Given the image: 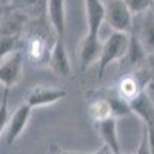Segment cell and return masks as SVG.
Listing matches in <instances>:
<instances>
[{
  "label": "cell",
  "instance_id": "obj_1",
  "mask_svg": "<svg viewBox=\"0 0 154 154\" xmlns=\"http://www.w3.org/2000/svg\"><path fill=\"white\" fill-rule=\"evenodd\" d=\"M128 43H130V34L126 32H117L112 31V34L102 43V53L99 57V77L102 79L105 74V71L112 65V63L122 62L126 49H128Z\"/></svg>",
  "mask_w": 154,
  "mask_h": 154
},
{
  "label": "cell",
  "instance_id": "obj_2",
  "mask_svg": "<svg viewBox=\"0 0 154 154\" xmlns=\"http://www.w3.org/2000/svg\"><path fill=\"white\" fill-rule=\"evenodd\" d=\"M105 22L112 31L131 34L134 26V14L123 0H108L105 3Z\"/></svg>",
  "mask_w": 154,
  "mask_h": 154
},
{
  "label": "cell",
  "instance_id": "obj_3",
  "mask_svg": "<svg viewBox=\"0 0 154 154\" xmlns=\"http://www.w3.org/2000/svg\"><path fill=\"white\" fill-rule=\"evenodd\" d=\"M23 66L25 56L22 49H17L0 60V85L3 86V89H11L17 86L23 75Z\"/></svg>",
  "mask_w": 154,
  "mask_h": 154
},
{
  "label": "cell",
  "instance_id": "obj_4",
  "mask_svg": "<svg viewBox=\"0 0 154 154\" xmlns=\"http://www.w3.org/2000/svg\"><path fill=\"white\" fill-rule=\"evenodd\" d=\"M31 114H32V108L26 103V102H23V103L19 105L16 108V111L9 116L8 125L5 128V139H6L8 145H12L20 139V136L23 134V131L26 130V126L29 123Z\"/></svg>",
  "mask_w": 154,
  "mask_h": 154
},
{
  "label": "cell",
  "instance_id": "obj_5",
  "mask_svg": "<svg viewBox=\"0 0 154 154\" xmlns=\"http://www.w3.org/2000/svg\"><path fill=\"white\" fill-rule=\"evenodd\" d=\"M48 68L57 77H62V79H68V77L72 75V65L69 60L66 45H65V38L56 37V40L53 43V49H51Z\"/></svg>",
  "mask_w": 154,
  "mask_h": 154
},
{
  "label": "cell",
  "instance_id": "obj_6",
  "mask_svg": "<svg viewBox=\"0 0 154 154\" xmlns=\"http://www.w3.org/2000/svg\"><path fill=\"white\" fill-rule=\"evenodd\" d=\"M63 97H66V91L62 88L48 86V85H35L26 94V100L25 102L34 109V108L54 105L57 102H60Z\"/></svg>",
  "mask_w": 154,
  "mask_h": 154
},
{
  "label": "cell",
  "instance_id": "obj_7",
  "mask_svg": "<svg viewBox=\"0 0 154 154\" xmlns=\"http://www.w3.org/2000/svg\"><path fill=\"white\" fill-rule=\"evenodd\" d=\"M102 42L100 34H89L86 32L79 45V69L85 72L88 68L99 62L102 53Z\"/></svg>",
  "mask_w": 154,
  "mask_h": 154
},
{
  "label": "cell",
  "instance_id": "obj_8",
  "mask_svg": "<svg viewBox=\"0 0 154 154\" xmlns=\"http://www.w3.org/2000/svg\"><path fill=\"white\" fill-rule=\"evenodd\" d=\"M133 34L142 43L146 54H154V11L149 9L139 16H134Z\"/></svg>",
  "mask_w": 154,
  "mask_h": 154
},
{
  "label": "cell",
  "instance_id": "obj_9",
  "mask_svg": "<svg viewBox=\"0 0 154 154\" xmlns=\"http://www.w3.org/2000/svg\"><path fill=\"white\" fill-rule=\"evenodd\" d=\"M29 19L23 14V12L8 8V11L3 14L2 20H0V37H16L22 38L25 29L28 26Z\"/></svg>",
  "mask_w": 154,
  "mask_h": 154
},
{
  "label": "cell",
  "instance_id": "obj_10",
  "mask_svg": "<svg viewBox=\"0 0 154 154\" xmlns=\"http://www.w3.org/2000/svg\"><path fill=\"white\" fill-rule=\"evenodd\" d=\"M46 20L56 37L65 38L66 32V0H46Z\"/></svg>",
  "mask_w": 154,
  "mask_h": 154
},
{
  "label": "cell",
  "instance_id": "obj_11",
  "mask_svg": "<svg viewBox=\"0 0 154 154\" xmlns=\"http://www.w3.org/2000/svg\"><path fill=\"white\" fill-rule=\"evenodd\" d=\"M131 114H136L143 122L145 128H154V100L148 91H140L133 100H130Z\"/></svg>",
  "mask_w": 154,
  "mask_h": 154
},
{
  "label": "cell",
  "instance_id": "obj_12",
  "mask_svg": "<svg viewBox=\"0 0 154 154\" xmlns=\"http://www.w3.org/2000/svg\"><path fill=\"white\" fill-rule=\"evenodd\" d=\"M86 32L100 34V28L105 23V3L102 0H83Z\"/></svg>",
  "mask_w": 154,
  "mask_h": 154
},
{
  "label": "cell",
  "instance_id": "obj_13",
  "mask_svg": "<svg viewBox=\"0 0 154 154\" xmlns=\"http://www.w3.org/2000/svg\"><path fill=\"white\" fill-rule=\"evenodd\" d=\"M94 125H96L97 134L100 136L103 145H106L112 151V154H120L122 146H120L119 133H117V119L109 117V119H105V120H100Z\"/></svg>",
  "mask_w": 154,
  "mask_h": 154
},
{
  "label": "cell",
  "instance_id": "obj_14",
  "mask_svg": "<svg viewBox=\"0 0 154 154\" xmlns=\"http://www.w3.org/2000/svg\"><path fill=\"white\" fill-rule=\"evenodd\" d=\"M146 59H148L146 51L143 49L142 43L139 42V38L131 32V34H130V43H128V49H126V54H125L122 63L125 62V66H126V68L139 69V68L145 63Z\"/></svg>",
  "mask_w": 154,
  "mask_h": 154
},
{
  "label": "cell",
  "instance_id": "obj_15",
  "mask_svg": "<svg viewBox=\"0 0 154 154\" xmlns=\"http://www.w3.org/2000/svg\"><path fill=\"white\" fill-rule=\"evenodd\" d=\"M11 8L23 12L29 20L46 19V0H11Z\"/></svg>",
  "mask_w": 154,
  "mask_h": 154
},
{
  "label": "cell",
  "instance_id": "obj_16",
  "mask_svg": "<svg viewBox=\"0 0 154 154\" xmlns=\"http://www.w3.org/2000/svg\"><path fill=\"white\" fill-rule=\"evenodd\" d=\"M136 75H125L119 80L117 86H116V93H117L123 100H126L130 103V100H133L140 91H143V83L139 77V72L136 69Z\"/></svg>",
  "mask_w": 154,
  "mask_h": 154
},
{
  "label": "cell",
  "instance_id": "obj_17",
  "mask_svg": "<svg viewBox=\"0 0 154 154\" xmlns=\"http://www.w3.org/2000/svg\"><path fill=\"white\" fill-rule=\"evenodd\" d=\"M88 116L94 123L100 122V120H105V119H109L112 117V109H111V103L106 97H99V99H94L88 103Z\"/></svg>",
  "mask_w": 154,
  "mask_h": 154
},
{
  "label": "cell",
  "instance_id": "obj_18",
  "mask_svg": "<svg viewBox=\"0 0 154 154\" xmlns=\"http://www.w3.org/2000/svg\"><path fill=\"white\" fill-rule=\"evenodd\" d=\"M9 99V89H3V94H2V100H0V136L5 133V128L8 125L9 120V103L8 100Z\"/></svg>",
  "mask_w": 154,
  "mask_h": 154
},
{
  "label": "cell",
  "instance_id": "obj_19",
  "mask_svg": "<svg viewBox=\"0 0 154 154\" xmlns=\"http://www.w3.org/2000/svg\"><path fill=\"white\" fill-rule=\"evenodd\" d=\"M20 49V38L16 37H0V60L11 53Z\"/></svg>",
  "mask_w": 154,
  "mask_h": 154
},
{
  "label": "cell",
  "instance_id": "obj_20",
  "mask_svg": "<svg viewBox=\"0 0 154 154\" xmlns=\"http://www.w3.org/2000/svg\"><path fill=\"white\" fill-rule=\"evenodd\" d=\"M123 2L128 5V8L131 9L134 16L146 12V11L152 9V6H154V0H123Z\"/></svg>",
  "mask_w": 154,
  "mask_h": 154
},
{
  "label": "cell",
  "instance_id": "obj_21",
  "mask_svg": "<svg viewBox=\"0 0 154 154\" xmlns=\"http://www.w3.org/2000/svg\"><path fill=\"white\" fill-rule=\"evenodd\" d=\"M136 154H151L149 145H148V133H146V128L145 126H143V130H142V139H140V143H139V148H137V152Z\"/></svg>",
  "mask_w": 154,
  "mask_h": 154
},
{
  "label": "cell",
  "instance_id": "obj_22",
  "mask_svg": "<svg viewBox=\"0 0 154 154\" xmlns=\"http://www.w3.org/2000/svg\"><path fill=\"white\" fill-rule=\"evenodd\" d=\"M48 154H85V152H79V151H69V149H62V148H56L53 146L49 149Z\"/></svg>",
  "mask_w": 154,
  "mask_h": 154
},
{
  "label": "cell",
  "instance_id": "obj_23",
  "mask_svg": "<svg viewBox=\"0 0 154 154\" xmlns=\"http://www.w3.org/2000/svg\"><path fill=\"white\" fill-rule=\"evenodd\" d=\"M148 133V145H149V151L151 154H154V128H146Z\"/></svg>",
  "mask_w": 154,
  "mask_h": 154
},
{
  "label": "cell",
  "instance_id": "obj_24",
  "mask_svg": "<svg viewBox=\"0 0 154 154\" xmlns=\"http://www.w3.org/2000/svg\"><path fill=\"white\" fill-rule=\"evenodd\" d=\"M85 154H112V151L106 146V145H102L100 148H97L96 151H91V152H85Z\"/></svg>",
  "mask_w": 154,
  "mask_h": 154
},
{
  "label": "cell",
  "instance_id": "obj_25",
  "mask_svg": "<svg viewBox=\"0 0 154 154\" xmlns=\"http://www.w3.org/2000/svg\"><path fill=\"white\" fill-rule=\"evenodd\" d=\"M8 8H9V6H2V5H0V20H2L3 14H5V12L8 11Z\"/></svg>",
  "mask_w": 154,
  "mask_h": 154
},
{
  "label": "cell",
  "instance_id": "obj_26",
  "mask_svg": "<svg viewBox=\"0 0 154 154\" xmlns=\"http://www.w3.org/2000/svg\"><path fill=\"white\" fill-rule=\"evenodd\" d=\"M0 5L2 6H11V0H0Z\"/></svg>",
  "mask_w": 154,
  "mask_h": 154
},
{
  "label": "cell",
  "instance_id": "obj_27",
  "mask_svg": "<svg viewBox=\"0 0 154 154\" xmlns=\"http://www.w3.org/2000/svg\"><path fill=\"white\" fill-rule=\"evenodd\" d=\"M152 11H154V6H152Z\"/></svg>",
  "mask_w": 154,
  "mask_h": 154
},
{
  "label": "cell",
  "instance_id": "obj_28",
  "mask_svg": "<svg viewBox=\"0 0 154 154\" xmlns=\"http://www.w3.org/2000/svg\"><path fill=\"white\" fill-rule=\"evenodd\" d=\"M120 154H123V152H120Z\"/></svg>",
  "mask_w": 154,
  "mask_h": 154
}]
</instances>
